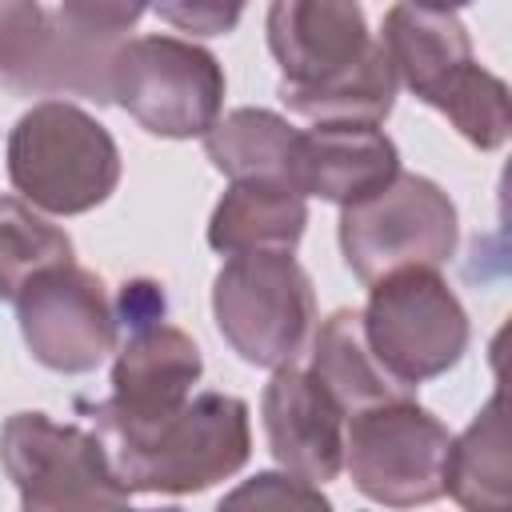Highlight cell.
Returning a JSON list of instances; mask_svg holds the SVG:
<instances>
[{
	"label": "cell",
	"instance_id": "4",
	"mask_svg": "<svg viewBox=\"0 0 512 512\" xmlns=\"http://www.w3.org/2000/svg\"><path fill=\"white\" fill-rule=\"evenodd\" d=\"M8 180L24 204L52 216H80L120 184L112 132L68 100L32 104L8 132Z\"/></svg>",
	"mask_w": 512,
	"mask_h": 512
},
{
	"label": "cell",
	"instance_id": "2",
	"mask_svg": "<svg viewBox=\"0 0 512 512\" xmlns=\"http://www.w3.org/2000/svg\"><path fill=\"white\" fill-rule=\"evenodd\" d=\"M116 480L128 492L188 496L236 476L252 456L248 404L232 392H196L160 420H116L80 404Z\"/></svg>",
	"mask_w": 512,
	"mask_h": 512
},
{
	"label": "cell",
	"instance_id": "3",
	"mask_svg": "<svg viewBox=\"0 0 512 512\" xmlns=\"http://www.w3.org/2000/svg\"><path fill=\"white\" fill-rule=\"evenodd\" d=\"M380 44L416 100L448 116V124L480 152H492L512 132L508 84L476 64L472 36L452 8L392 4L384 12Z\"/></svg>",
	"mask_w": 512,
	"mask_h": 512
},
{
	"label": "cell",
	"instance_id": "23",
	"mask_svg": "<svg viewBox=\"0 0 512 512\" xmlns=\"http://www.w3.org/2000/svg\"><path fill=\"white\" fill-rule=\"evenodd\" d=\"M160 20H168L180 32H196V36H224L236 28V20L244 16L240 4H156L152 8Z\"/></svg>",
	"mask_w": 512,
	"mask_h": 512
},
{
	"label": "cell",
	"instance_id": "16",
	"mask_svg": "<svg viewBox=\"0 0 512 512\" xmlns=\"http://www.w3.org/2000/svg\"><path fill=\"white\" fill-rule=\"evenodd\" d=\"M308 228V200L284 184L232 180L208 216V248L220 256L296 252Z\"/></svg>",
	"mask_w": 512,
	"mask_h": 512
},
{
	"label": "cell",
	"instance_id": "17",
	"mask_svg": "<svg viewBox=\"0 0 512 512\" xmlns=\"http://www.w3.org/2000/svg\"><path fill=\"white\" fill-rule=\"evenodd\" d=\"M308 372L328 388V396L340 404L344 420L392 404V400H412V388L396 384L380 360L368 352L364 332H360V312L356 308H336L332 316H324L312 332L308 344Z\"/></svg>",
	"mask_w": 512,
	"mask_h": 512
},
{
	"label": "cell",
	"instance_id": "14",
	"mask_svg": "<svg viewBox=\"0 0 512 512\" xmlns=\"http://www.w3.org/2000/svg\"><path fill=\"white\" fill-rule=\"evenodd\" d=\"M200 376L204 356L184 328L164 316L124 324V340L112 360V396L92 408L116 420H160L192 400Z\"/></svg>",
	"mask_w": 512,
	"mask_h": 512
},
{
	"label": "cell",
	"instance_id": "12",
	"mask_svg": "<svg viewBox=\"0 0 512 512\" xmlns=\"http://www.w3.org/2000/svg\"><path fill=\"white\" fill-rule=\"evenodd\" d=\"M16 320L32 360L64 376L96 372L108 352H116V308L108 288L80 264L40 272L16 296Z\"/></svg>",
	"mask_w": 512,
	"mask_h": 512
},
{
	"label": "cell",
	"instance_id": "9",
	"mask_svg": "<svg viewBox=\"0 0 512 512\" xmlns=\"http://www.w3.org/2000/svg\"><path fill=\"white\" fill-rule=\"evenodd\" d=\"M112 104L164 140L204 136L224 108L220 60L180 36H128L112 64Z\"/></svg>",
	"mask_w": 512,
	"mask_h": 512
},
{
	"label": "cell",
	"instance_id": "19",
	"mask_svg": "<svg viewBox=\"0 0 512 512\" xmlns=\"http://www.w3.org/2000/svg\"><path fill=\"white\" fill-rule=\"evenodd\" d=\"M508 428H504V396L492 392L488 404L472 416V424L452 436L444 460V492L464 512H512L508 492Z\"/></svg>",
	"mask_w": 512,
	"mask_h": 512
},
{
	"label": "cell",
	"instance_id": "24",
	"mask_svg": "<svg viewBox=\"0 0 512 512\" xmlns=\"http://www.w3.org/2000/svg\"><path fill=\"white\" fill-rule=\"evenodd\" d=\"M120 512H184V508H176V504H168V508H128V504H124Z\"/></svg>",
	"mask_w": 512,
	"mask_h": 512
},
{
	"label": "cell",
	"instance_id": "5",
	"mask_svg": "<svg viewBox=\"0 0 512 512\" xmlns=\"http://www.w3.org/2000/svg\"><path fill=\"white\" fill-rule=\"evenodd\" d=\"M212 316L224 344L256 368L296 364L316 332V292L292 252L228 256L212 280Z\"/></svg>",
	"mask_w": 512,
	"mask_h": 512
},
{
	"label": "cell",
	"instance_id": "13",
	"mask_svg": "<svg viewBox=\"0 0 512 512\" xmlns=\"http://www.w3.org/2000/svg\"><path fill=\"white\" fill-rule=\"evenodd\" d=\"M260 420L268 436V452L280 472L328 484L344 468V412L328 396V388L300 364L276 368L260 396Z\"/></svg>",
	"mask_w": 512,
	"mask_h": 512
},
{
	"label": "cell",
	"instance_id": "15",
	"mask_svg": "<svg viewBox=\"0 0 512 512\" xmlns=\"http://www.w3.org/2000/svg\"><path fill=\"white\" fill-rule=\"evenodd\" d=\"M400 172V152L392 136L376 124H312L296 140L292 188L308 200L356 204L380 192Z\"/></svg>",
	"mask_w": 512,
	"mask_h": 512
},
{
	"label": "cell",
	"instance_id": "18",
	"mask_svg": "<svg viewBox=\"0 0 512 512\" xmlns=\"http://www.w3.org/2000/svg\"><path fill=\"white\" fill-rule=\"evenodd\" d=\"M296 140H300V128H292L280 112L232 108L204 132V156L228 180H268V184L292 188Z\"/></svg>",
	"mask_w": 512,
	"mask_h": 512
},
{
	"label": "cell",
	"instance_id": "1",
	"mask_svg": "<svg viewBox=\"0 0 512 512\" xmlns=\"http://www.w3.org/2000/svg\"><path fill=\"white\" fill-rule=\"evenodd\" d=\"M280 68L276 96L312 124H384L396 104V72L364 8L352 0H276L264 16Z\"/></svg>",
	"mask_w": 512,
	"mask_h": 512
},
{
	"label": "cell",
	"instance_id": "10",
	"mask_svg": "<svg viewBox=\"0 0 512 512\" xmlns=\"http://www.w3.org/2000/svg\"><path fill=\"white\" fill-rule=\"evenodd\" d=\"M144 4L120 0H64L44 4L40 32L12 76L0 84L20 96H80L112 104V64Z\"/></svg>",
	"mask_w": 512,
	"mask_h": 512
},
{
	"label": "cell",
	"instance_id": "6",
	"mask_svg": "<svg viewBox=\"0 0 512 512\" xmlns=\"http://www.w3.org/2000/svg\"><path fill=\"white\" fill-rule=\"evenodd\" d=\"M360 332L380 368L412 392L456 368L472 340L468 312L440 268H404L368 284Z\"/></svg>",
	"mask_w": 512,
	"mask_h": 512
},
{
	"label": "cell",
	"instance_id": "8",
	"mask_svg": "<svg viewBox=\"0 0 512 512\" xmlns=\"http://www.w3.org/2000/svg\"><path fill=\"white\" fill-rule=\"evenodd\" d=\"M0 464L20 496V512H120L132 496L116 480L96 432L60 424L48 412L4 420Z\"/></svg>",
	"mask_w": 512,
	"mask_h": 512
},
{
	"label": "cell",
	"instance_id": "21",
	"mask_svg": "<svg viewBox=\"0 0 512 512\" xmlns=\"http://www.w3.org/2000/svg\"><path fill=\"white\" fill-rule=\"evenodd\" d=\"M216 512H336V508L308 480H296L288 472H256L240 480L232 492H224Z\"/></svg>",
	"mask_w": 512,
	"mask_h": 512
},
{
	"label": "cell",
	"instance_id": "7",
	"mask_svg": "<svg viewBox=\"0 0 512 512\" xmlns=\"http://www.w3.org/2000/svg\"><path fill=\"white\" fill-rule=\"evenodd\" d=\"M336 240L352 276L376 284L404 268L448 264L456 256L460 220L436 180L396 172L380 192L340 208Z\"/></svg>",
	"mask_w": 512,
	"mask_h": 512
},
{
	"label": "cell",
	"instance_id": "22",
	"mask_svg": "<svg viewBox=\"0 0 512 512\" xmlns=\"http://www.w3.org/2000/svg\"><path fill=\"white\" fill-rule=\"evenodd\" d=\"M44 20V4L36 0H0V80L20 68Z\"/></svg>",
	"mask_w": 512,
	"mask_h": 512
},
{
	"label": "cell",
	"instance_id": "20",
	"mask_svg": "<svg viewBox=\"0 0 512 512\" xmlns=\"http://www.w3.org/2000/svg\"><path fill=\"white\" fill-rule=\"evenodd\" d=\"M76 264L72 236L20 196H0V300H12L48 268Z\"/></svg>",
	"mask_w": 512,
	"mask_h": 512
},
{
	"label": "cell",
	"instance_id": "11",
	"mask_svg": "<svg viewBox=\"0 0 512 512\" xmlns=\"http://www.w3.org/2000/svg\"><path fill=\"white\" fill-rule=\"evenodd\" d=\"M452 432L416 400L368 408L344 428V468L360 496L384 508H420L444 496Z\"/></svg>",
	"mask_w": 512,
	"mask_h": 512
}]
</instances>
